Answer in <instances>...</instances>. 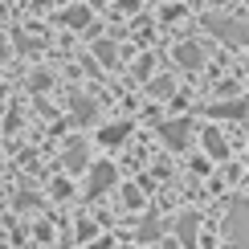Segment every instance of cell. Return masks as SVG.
<instances>
[{
	"label": "cell",
	"instance_id": "3",
	"mask_svg": "<svg viewBox=\"0 0 249 249\" xmlns=\"http://www.w3.org/2000/svg\"><path fill=\"white\" fill-rule=\"evenodd\" d=\"M160 139L168 143L172 151H184V147H188V143H192V127H188V123H184V119L160 123Z\"/></svg>",
	"mask_w": 249,
	"mask_h": 249
},
{
	"label": "cell",
	"instance_id": "1",
	"mask_svg": "<svg viewBox=\"0 0 249 249\" xmlns=\"http://www.w3.org/2000/svg\"><path fill=\"white\" fill-rule=\"evenodd\" d=\"M204 29L216 33L225 45H249V20H233L225 13H204Z\"/></svg>",
	"mask_w": 249,
	"mask_h": 249
},
{
	"label": "cell",
	"instance_id": "15",
	"mask_svg": "<svg viewBox=\"0 0 249 249\" xmlns=\"http://www.w3.org/2000/svg\"><path fill=\"white\" fill-rule=\"evenodd\" d=\"M172 90H176V82H172V78H155V82H151V94H160V98H168Z\"/></svg>",
	"mask_w": 249,
	"mask_h": 249
},
{
	"label": "cell",
	"instance_id": "8",
	"mask_svg": "<svg viewBox=\"0 0 249 249\" xmlns=\"http://www.w3.org/2000/svg\"><path fill=\"white\" fill-rule=\"evenodd\" d=\"M61 163H66V172H86V143H70L66 155H61Z\"/></svg>",
	"mask_w": 249,
	"mask_h": 249
},
{
	"label": "cell",
	"instance_id": "4",
	"mask_svg": "<svg viewBox=\"0 0 249 249\" xmlns=\"http://www.w3.org/2000/svg\"><path fill=\"white\" fill-rule=\"evenodd\" d=\"M115 180H119L115 163H94V168H90V176H86V196H102Z\"/></svg>",
	"mask_w": 249,
	"mask_h": 249
},
{
	"label": "cell",
	"instance_id": "13",
	"mask_svg": "<svg viewBox=\"0 0 249 249\" xmlns=\"http://www.w3.org/2000/svg\"><path fill=\"white\" fill-rule=\"evenodd\" d=\"M94 57L102 61V66H115V61H119V49H115V41H94Z\"/></svg>",
	"mask_w": 249,
	"mask_h": 249
},
{
	"label": "cell",
	"instance_id": "6",
	"mask_svg": "<svg viewBox=\"0 0 249 249\" xmlns=\"http://www.w3.org/2000/svg\"><path fill=\"white\" fill-rule=\"evenodd\" d=\"M209 115L213 119H241V115H249V102L245 98H221L209 107Z\"/></svg>",
	"mask_w": 249,
	"mask_h": 249
},
{
	"label": "cell",
	"instance_id": "9",
	"mask_svg": "<svg viewBox=\"0 0 249 249\" xmlns=\"http://www.w3.org/2000/svg\"><path fill=\"white\" fill-rule=\"evenodd\" d=\"M196 229H200V216L196 213H184L180 221H176V237H180L184 245H196Z\"/></svg>",
	"mask_w": 249,
	"mask_h": 249
},
{
	"label": "cell",
	"instance_id": "2",
	"mask_svg": "<svg viewBox=\"0 0 249 249\" xmlns=\"http://www.w3.org/2000/svg\"><path fill=\"white\" fill-rule=\"evenodd\" d=\"M225 241H229V249H249V200H233L229 204Z\"/></svg>",
	"mask_w": 249,
	"mask_h": 249
},
{
	"label": "cell",
	"instance_id": "17",
	"mask_svg": "<svg viewBox=\"0 0 249 249\" xmlns=\"http://www.w3.org/2000/svg\"><path fill=\"white\" fill-rule=\"evenodd\" d=\"M4 61H8V41L0 37V66H4Z\"/></svg>",
	"mask_w": 249,
	"mask_h": 249
},
{
	"label": "cell",
	"instance_id": "12",
	"mask_svg": "<svg viewBox=\"0 0 249 249\" xmlns=\"http://www.w3.org/2000/svg\"><path fill=\"white\" fill-rule=\"evenodd\" d=\"M204 151H209L213 160H225V155H229V143H225L216 131H204Z\"/></svg>",
	"mask_w": 249,
	"mask_h": 249
},
{
	"label": "cell",
	"instance_id": "11",
	"mask_svg": "<svg viewBox=\"0 0 249 249\" xmlns=\"http://www.w3.org/2000/svg\"><path fill=\"white\" fill-rule=\"evenodd\" d=\"M61 25H70V29H86V25H90V8H82V4L66 8V13H61Z\"/></svg>",
	"mask_w": 249,
	"mask_h": 249
},
{
	"label": "cell",
	"instance_id": "16",
	"mask_svg": "<svg viewBox=\"0 0 249 249\" xmlns=\"http://www.w3.org/2000/svg\"><path fill=\"white\" fill-rule=\"evenodd\" d=\"M33 204H37V196H33V192H25V196H17V209H33Z\"/></svg>",
	"mask_w": 249,
	"mask_h": 249
},
{
	"label": "cell",
	"instance_id": "10",
	"mask_svg": "<svg viewBox=\"0 0 249 249\" xmlns=\"http://www.w3.org/2000/svg\"><path fill=\"white\" fill-rule=\"evenodd\" d=\"M127 135H131V123H115V127H102V131H98V139L107 143V147H119Z\"/></svg>",
	"mask_w": 249,
	"mask_h": 249
},
{
	"label": "cell",
	"instance_id": "5",
	"mask_svg": "<svg viewBox=\"0 0 249 249\" xmlns=\"http://www.w3.org/2000/svg\"><path fill=\"white\" fill-rule=\"evenodd\" d=\"M172 57H176V66H184V70H200L204 66V49L196 45V41H180V45L172 49Z\"/></svg>",
	"mask_w": 249,
	"mask_h": 249
},
{
	"label": "cell",
	"instance_id": "14",
	"mask_svg": "<svg viewBox=\"0 0 249 249\" xmlns=\"http://www.w3.org/2000/svg\"><path fill=\"white\" fill-rule=\"evenodd\" d=\"M155 237H160V221H151V216H147V221L139 225V241H155Z\"/></svg>",
	"mask_w": 249,
	"mask_h": 249
},
{
	"label": "cell",
	"instance_id": "18",
	"mask_svg": "<svg viewBox=\"0 0 249 249\" xmlns=\"http://www.w3.org/2000/svg\"><path fill=\"white\" fill-rule=\"evenodd\" d=\"M90 249H110V241H107V237H102V241H94V245H90Z\"/></svg>",
	"mask_w": 249,
	"mask_h": 249
},
{
	"label": "cell",
	"instance_id": "7",
	"mask_svg": "<svg viewBox=\"0 0 249 249\" xmlns=\"http://www.w3.org/2000/svg\"><path fill=\"white\" fill-rule=\"evenodd\" d=\"M70 107H74V119L78 127H86V123H94L98 119V107H94V98H82V94H74V102H70Z\"/></svg>",
	"mask_w": 249,
	"mask_h": 249
},
{
	"label": "cell",
	"instance_id": "19",
	"mask_svg": "<svg viewBox=\"0 0 249 249\" xmlns=\"http://www.w3.org/2000/svg\"><path fill=\"white\" fill-rule=\"evenodd\" d=\"M98 4H107V0H98Z\"/></svg>",
	"mask_w": 249,
	"mask_h": 249
}]
</instances>
